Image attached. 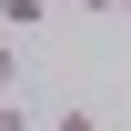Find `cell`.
Instances as JSON below:
<instances>
[{"label": "cell", "mask_w": 131, "mask_h": 131, "mask_svg": "<svg viewBox=\"0 0 131 131\" xmlns=\"http://www.w3.org/2000/svg\"><path fill=\"white\" fill-rule=\"evenodd\" d=\"M111 10H131V0H111Z\"/></svg>", "instance_id": "obj_5"}, {"label": "cell", "mask_w": 131, "mask_h": 131, "mask_svg": "<svg viewBox=\"0 0 131 131\" xmlns=\"http://www.w3.org/2000/svg\"><path fill=\"white\" fill-rule=\"evenodd\" d=\"M50 10H61V0H0V20H10V30H40Z\"/></svg>", "instance_id": "obj_1"}, {"label": "cell", "mask_w": 131, "mask_h": 131, "mask_svg": "<svg viewBox=\"0 0 131 131\" xmlns=\"http://www.w3.org/2000/svg\"><path fill=\"white\" fill-rule=\"evenodd\" d=\"M50 131H101V111H91V101H61V111H50Z\"/></svg>", "instance_id": "obj_2"}, {"label": "cell", "mask_w": 131, "mask_h": 131, "mask_svg": "<svg viewBox=\"0 0 131 131\" xmlns=\"http://www.w3.org/2000/svg\"><path fill=\"white\" fill-rule=\"evenodd\" d=\"M0 131H30V111H20V91H0Z\"/></svg>", "instance_id": "obj_4"}, {"label": "cell", "mask_w": 131, "mask_h": 131, "mask_svg": "<svg viewBox=\"0 0 131 131\" xmlns=\"http://www.w3.org/2000/svg\"><path fill=\"white\" fill-rule=\"evenodd\" d=\"M0 91H20V50H10V30H0Z\"/></svg>", "instance_id": "obj_3"}]
</instances>
